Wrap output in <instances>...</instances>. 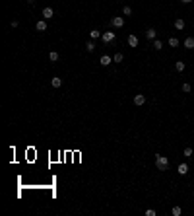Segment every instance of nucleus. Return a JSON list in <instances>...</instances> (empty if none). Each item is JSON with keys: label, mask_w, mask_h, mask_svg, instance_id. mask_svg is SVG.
Instances as JSON below:
<instances>
[{"label": "nucleus", "mask_w": 194, "mask_h": 216, "mask_svg": "<svg viewBox=\"0 0 194 216\" xmlns=\"http://www.w3.org/2000/svg\"><path fill=\"white\" fill-rule=\"evenodd\" d=\"M155 168L159 169V171H167V169H169V160H167V156H161V154L155 156Z\"/></svg>", "instance_id": "1"}, {"label": "nucleus", "mask_w": 194, "mask_h": 216, "mask_svg": "<svg viewBox=\"0 0 194 216\" xmlns=\"http://www.w3.org/2000/svg\"><path fill=\"white\" fill-rule=\"evenodd\" d=\"M183 92H185V94H190V84H183Z\"/></svg>", "instance_id": "24"}, {"label": "nucleus", "mask_w": 194, "mask_h": 216, "mask_svg": "<svg viewBox=\"0 0 194 216\" xmlns=\"http://www.w3.org/2000/svg\"><path fill=\"white\" fill-rule=\"evenodd\" d=\"M101 35H103V33L99 31V29H91V31H89V37H91V39H99Z\"/></svg>", "instance_id": "14"}, {"label": "nucleus", "mask_w": 194, "mask_h": 216, "mask_svg": "<svg viewBox=\"0 0 194 216\" xmlns=\"http://www.w3.org/2000/svg\"><path fill=\"white\" fill-rule=\"evenodd\" d=\"M126 41H128V47L136 49V47H138V43H140V39L136 37V35H128V39H126Z\"/></svg>", "instance_id": "5"}, {"label": "nucleus", "mask_w": 194, "mask_h": 216, "mask_svg": "<svg viewBox=\"0 0 194 216\" xmlns=\"http://www.w3.org/2000/svg\"><path fill=\"white\" fill-rule=\"evenodd\" d=\"M180 2H183V4H190V2H192V0H180Z\"/></svg>", "instance_id": "26"}, {"label": "nucleus", "mask_w": 194, "mask_h": 216, "mask_svg": "<svg viewBox=\"0 0 194 216\" xmlns=\"http://www.w3.org/2000/svg\"><path fill=\"white\" fill-rule=\"evenodd\" d=\"M35 29H37V31H47V22L45 20H39L37 24H35Z\"/></svg>", "instance_id": "10"}, {"label": "nucleus", "mask_w": 194, "mask_h": 216, "mask_svg": "<svg viewBox=\"0 0 194 216\" xmlns=\"http://www.w3.org/2000/svg\"><path fill=\"white\" fill-rule=\"evenodd\" d=\"M155 214H157V212L153 210V208H148V210H146V216H155Z\"/></svg>", "instance_id": "25"}, {"label": "nucleus", "mask_w": 194, "mask_h": 216, "mask_svg": "<svg viewBox=\"0 0 194 216\" xmlns=\"http://www.w3.org/2000/svg\"><path fill=\"white\" fill-rule=\"evenodd\" d=\"M113 62V56H109V55H103L101 59H99V64L101 66H109Z\"/></svg>", "instance_id": "6"}, {"label": "nucleus", "mask_w": 194, "mask_h": 216, "mask_svg": "<svg viewBox=\"0 0 194 216\" xmlns=\"http://www.w3.org/2000/svg\"><path fill=\"white\" fill-rule=\"evenodd\" d=\"M52 16H55V10H52L51 6H47V8H43V20H51Z\"/></svg>", "instance_id": "4"}, {"label": "nucleus", "mask_w": 194, "mask_h": 216, "mask_svg": "<svg viewBox=\"0 0 194 216\" xmlns=\"http://www.w3.org/2000/svg\"><path fill=\"white\" fill-rule=\"evenodd\" d=\"M177 171H179V175H186L188 173V164H179V168H177Z\"/></svg>", "instance_id": "9"}, {"label": "nucleus", "mask_w": 194, "mask_h": 216, "mask_svg": "<svg viewBox=\"0 0 194 216\" xmlns=\"http://www.w3.org/2000/svg\"><path fill=\"white\" fill-rule=\"evenodd\" d=\"M179 45H180V41H179L177 37H171V39H169V47H179Z\"/></svg>", "instance_id": "19"}, {"label": "nucleus", "mask_w": 194, "mask_h": 216, "mask_svg": "<svg viewBox=\"0 0 194 216\" xmlns=\"http://www.w3.org/2000/svg\"><path fill=\"white\" fill-rule=\"evenodd\" d=\"M153 49H155V51H161V49H163V41L155 39V41H153Z\"/></svg>", "instance_id": "18"}, {"label": "nucleus", "mask_w": 194, "mask_h": 216, "mask_svg": "<svg viewBox=\"0 0 194 216\" xmlns=\"http://www.w3.org/2000/svg\"><path fill=\"white\" fill-rule=\"evenodd\" d=\"M183 47L188 49V51H192V49H194V37H186L185 43H183Z\"/></svg>", "instance_id": "8"}, {"label": "nucleus", "mask_w": 194, "mask_h": 216, "mask_svg": "<svg viewBox=\"0 0 194 216\" xmlns=\"http://www.w3.org/2000/svg\"><path fill=\"white\" fill-rule=\"evenodd\" d=\"M115 37H116V35H115V31H105V33L101 35L103 43H111V41H115Z\"/></svg>", "instance_id": "3"}, {"label": "nucleus", "mask_w": 194, "mask_h": 216, "mask_svg": "<svg viewBox=\"0 0 194 216\" xmlns=\"http://www.w3.org/2000/svg\"><path fill=\"white\" fill-rule=\"evenodd\" d=\"M183 154H185V156H186V158H192V154H194V150H192V148H190V146H186V148H185V152H183Z\"/></svg>", "instance_id": "20"}, {"label": "nucleus", "mask_w": 194, "mask_h": 216, "mask_svg": "<svg viewBox=\"0 0 194 216\" xmlns=\"http://www.w3.org/2000/svg\"><path fill=\"white\" fill-rule=\"evenodd\" d=\"M185 20H183V18H177L175 20V29H185Z\"/></svg>", "instance_id": "12"}, {"label": "nucleus", "mask_w": 194, "mask_h": 216, "mask_svg": "<svg viewBox=\"0 0 194 216\" xmlns=\"http://www.w3.org/2000/svg\"><path fill=\"white\" fill-rule=\"evenodd\" d=\"M51 86H52V88H60V86H62V78H58V76H55V78H52V80H51Z\"/></svg>", "instance_id": "13"}, {"label": "nucleus", "mask_w": 194, "mask_h": 216, "mask_svg": "<svg viewBox=\"0 0 194 216\" xmlns=\"http://www.w3.org/2000/svg\"><path fill=\"white\" fill-rule=\"evenodd\" d=\"M185 68H186V64H185V62H183V61L175 62V70H177V72H183V70H185Z\"/></svg>", "instance_id": "15"}, {"label": "nucleus", "mask_w": 194, "mask_h": 216, "mask_svg": "<svg viewBox=\"0 0 194 216\" xmlns=\"http://www.w3.org/2000/svg\"><path fill=\"white\" fill-rule=\"evenodd\" d=\"M33 2H35V0H27V4H33Z\"/></svg>", "instance_id": "27"}, {"label": "nucleus", "mask_w": 194, "mask_h": 216, "mask_svg": "<svg viewBox=\"0 0 194 216\" xmlns=\"http://www.w3.org/2000/svg\"><path fill=\"white\" fill-rule=\"evenodd\" d=\"M111 25L113 27H124V18H122V16H115V18L111 20Z\"/></svg>", "instance_id": "2"}, {"label": "nucleus", "mask_w": 194, "mask_h": 216, "mask_svg": "<svg viewBox=\"0 0 194 216\" xmlns=\"http://www.w3.org/2000/svg\"><path fill=\"white\" fill-rule=\"evenodd\" d=\"M49 61H51V62H56V61H58V53H56V51H51V53H49Z\"/></svg>", "instance_id": "17"}, {"label": "nucleus", "mask_w": 194, "mask_h": 216, "mask_svg": "<svg viewBox=\"0 0 194 216\" xmlns=\"http://www.w3.org/2000/svg\"><path fill=\"white\" fill-rule=\"evenodd\" d=\"M124 61V55L122 53H116V55H113V62H122Z\"/></svg>", "instance_id": "16"}, {"label": "nucleus", "mask_w": 194, "mask_h": 216, "mask_svg": "<svg viewBox=\"0 0 194 216\" xmlns=\"http://www.w3.org/2000/svg\"><path fill=\"white\" fill-rule=\"evenodd\" d=\"M146 103V95L144 94H136L134 95V105H144Z\"/></svg>", "instance_id": "7"}, {"label": "nucleus", "mask_w": 194, "mask_h": 216, "mask_svg": "<svg viewBox=\"0 0 194 216\" xmlns=\"http://www.w3.org/2000/svg\"><path fill=\"white\" fill-rule=\"evenodd\" d=\"M173 216H180V214H183V208H180V207H173Z\"/></svg>", "instance_id": "22"}, {"label": "nucleus", "mask_w": 194, "mask_h": 216, "mask_svg": "<svg viewBox=\"0 0 194 216\" xmlns=\"http://www.w3.org/2000/svg\"><path fill=\"white\" fill-rule=\"evenodd\" d=\"M86 49H88V53H93V51H95V43H93V41H88Z\"/></svg>", "instance_id": "21"}, {"label": "nucleus", "mask_w": 194, "mask_h": 216, "mask_svg": "<svg viewBox=\"0 0 194 216\" xmlns=\"http://www.w3.org/2000/svg\"><path fill=\"white\" fill-rule=\"evenodd\" d=\"M155 35H157V31H155L153 27H149L148 31H146V37H148L149 41H155Z\"/></svg>", "instance_id": "11"}, {"label": "nucleus", "mask_w": 194, "mask_h": 216, "mask_svg": "<svg viewBox=\"0 0 194 216\" xmlns=\"http://www.w3.org/2000/svg\"><path fill=\"white\" fill-rule=\"evenodd\" d=\"M122 14H124V16H130V14H132V8H130V6H124V8H122Z\"/></svg>", "instance_id": "23"}]
</instances>
